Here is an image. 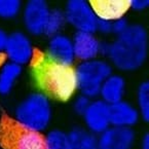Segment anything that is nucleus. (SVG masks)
I'll return each instance as SVG.
<instances>
[{
	"label": "nucleus",
	"mask_w": 149,
	"mask_h": 149,
	"mask_svg": "<svg viewBox=\"0 0 149 149\" xmlns=\"http://www.w3.org/2000/svg\"><path fill=\"white\" fill-rule=\"evenodd\" d=\"M97 31L103 33V34H110V33H112V22L105 20H99L98 19Z\"/></svg>",
	"instance_id": "25"
},
{
	"label": "nucleus",
	"mask_w": 149,
	"mask_h": 149,
	"mask_svg": "<svg viewBox=\"0 0 149 149\" xmlns=\"http://www.w3.org/2000/svg\"><path fill=\"white\" fill-rule=\"evenodd\" d=\"M148 54V35L140 24L129 25L127 30L108 43L107 56L111 66L123 72H132L141 68Z\"/></svg>",
	"instance_id": "2"
},
{
	"label": "nucleus",
	"mask_w": 149,
	"mask_h": 149,
	"mask_svg": "<svg viewBox=\"0 0 149 149\" xmlns=\"http://www.w3.org/2000/svg\"><path fill=\"white\" fill-rule=\"evenodd\" d=\"M75 58L81 62L97 59L100 55L101 42L94 33L76 32L72 38Z\"/></svg>",
	"instance_id": "14"
},
{
	"label": "nucleus",
	"mask_w": 149,
	"mask_h": 149,
	"mask_svg": "<svg viewBox=\"0 0 149 149\" xmlns=\"http://www.w3.org/2000/svg\"><path fill=\"white\" fill-rule=\"evenodd\" d=\"M22 10V2L19 0H0V19L13 20Z\"/></svg>",
	"instance_id": "20"
},
{
	"label": "nucleus",
	"mask_w": 149,
	"mask_h": 149,
	"mask_svg": "<svg viewBox=\"0 0 149 149\" xmlns=\"http://www.w3.org/2000/svg\"><path fill=\"white\" fill-rule=\"evenodd\" d=\"M64 13L66 22L77 32L95 33L97 31L98 18L88 1L70 0L66 3Z\"/></svg>",
	"instance_id": "6"
},
{
	"label": "nucleus",
	"mask_w": 149,
	"mask_h": 149,
	"mask_svg": "<svg viewBox=\"0 0 149 149\" xmlns=\"http://www.w3.org/2000/svg\"><path fill=\"white\" fill-rule=\"evenodd\" d=\"M22 74V66L11 62L3 64L0 68V95L7 96L11 93L15 82Z\"/></svg>",
	"instance_id": "17"
},
{
	"label": "nucleus",
	"mask_w": 149,
	"mask_h": 149,
	"mask_svg": "<svg viewBox=\"0 0 149 149\" xmlns=\"http://www.w3.org/2000/svg\"><path fill=\"white\" fill-rule=\"evenodd\" d=\"M34 52L31 39L24 32L15 31L7 35L3 53L9 62L20 66L31 63Z\"/></svg>",
	"instance_id": "7"
},
{
	"label": "nucleus",
	"mask_w": 149,
	"mask_h": 149,
	"mask_svg": "<svg viewBox=\"0 0 149 149\" xmlns=\"http://www.w3.org/2000/svg\"><path fill=\"white\" fill-rule=\"evenodd\" d=\"M137 105L140 117L144 121L149 120V84L141 82L137 90Z\"/></svg>",
	"instance_id": "19"
},
{
	"label": "nucleus",
	"mask_w": 149,
	"mask_h": 149,
	"mask_svg": "<svg viewBox=\"0 0 149 149\" xmlns=\"http://www.w3.org/2000/svg\"><path fill=\"white\" fill-rule=\"evenodd\" d=\"M31 67L36 84L45 96L66 102L77 91L74 68L57 63L44 52L35 49Z\"/></svg>",
	"instance_id": "1"
},
{
	"label": "nucleus",
	"mask_w": 149,
	"mask_h": 149,
	"mask_svg": "<svg viewBox=\"0 0 149 149\" xmlns=\"http://www.w3.org/2000/svg\"><path fill=\"white\" fill-rule=\"evenodd\" d=\"M1 149H45V136L27 129L13 117L2 115L0 118Z\"/></svg>",
	"instance_id": "4"
},
{
	"label": "nucleus",
	"mask_w": 149,
	"mask_h": 149,
	"mask_svg": "<svg viewBox=\"0 0 149 149\" xmlns=\"http://www.w3.org/2000/svg\"><path fill=\"white\" fill-rule=\"evenodd\" d=\"M74 71L77 91L93 99L99 96L102 84L112 74V66L105 60L94 59L81 62Z\"/></svg>",
	"instance_id": "5"
},
{
	"label": "nucleus",
	"mask_w": 149,
	"mask_h": 149,
	"mask_svg": "<svg viewBox=\"0 0 149 149\" xmlns=\"http://www.w3.org/2000/svg\"><path fill=\"white\" fill-rule=\"evenodd\" d=\"M91 101H92V99L88 98L84 95H79L78 97H76L75 100L73 101V110L75 111V113L82 116L88 109V107L90 106Z\"/></svg>",
	"instance_id": "22"
},
{
	"label": "nucleus",
	"mask_w": 149,
	"mask_h": 149,
	"mask_svg": "<svg viewBox=\"0 0 149 149\" xmlns=\"http://www.w3.org/2000/svg\"><path fill=\"white\" fill-rule=\"evenodd\" d=\"M127 27H129V23L125 18L118 19V20L112 22V33L117 36L123 32H125Z\"/></svg>",
	"instance_id": "23"
},
{
	"label": "nucleus",
	"mask_w": 149,
	"mask_h": 149,
	"mask_svg": "<svg viewBox=\"0 0 149 149\" xmlns=\"http://www.w3.org/2000/svg\"><path fill=\"white\" fill-rule=\"evenodd\" d=\"M7 39V34L3 29L0 28V54H2V52L4 51L5 42Z\"/></svg>",
	"instance_id": "26"
},
{
	"label": "nucleus",
	"mask_w": 149,
	"mask_h": 149,
	"mask_svg": "<svg viewBox=\"0 0 149 149\" xmlns=\"http://www.w3.org/2000/svg\"><path fill=\"white\" fill-rule=\"evenodd\" d=\"M82 117L86 125V130L95 136H99L111 127L109 118V105L102 101L101 99L91 101L90 106Z\"/></svg>",
	"instance_id": "10"
},
{
	"label": "nucleus",
	"mask_w": 149,
	"mask_h": 149,
	"mask_svg": "<svg viewBox=\"0 0 149 149\" xmlns=\"http://www.w3.org/2000/svg\"><path fill=\"white\" fill-rule=\"evenodd\" d=\"M66 149H97V137L82 127H74L67 133Z\"/></svg>",
	"instance_id": "16"
},
{
	"label": "nucleus",
	"mask_w": 149,
	"mask_h": 149,
	"mask_svg": "<svg viewBox=\"0 0 149 149\" xmlns=\"http://www.w3.org/2000/svg\"><path fill=\"white\" fill-rule=\"evenodd\" d=\"M99 20L114 22L130 10V0H94L90 2Z\"/></svg>",
	"instance_id": "13"
},
{
	"label": "nucleus",
	"mask_w": 149,
	"mask_h": 149,
	"mask_svg": "<svg viewBox=\"0 0 149 149\" xmlns=\"http://www.w3.org/2000/svg\"><path fill=\"white\" fill-rule=\"evenodd\" d=\"M135 141L133 129L110 127L97 138V149H133Z\"/></svg>",
	"instance_id": "9"
},
{
	"label": "nucleus",
	"mask_w": 149,
	"mask_h": 149,
	"mask_svg": "<svg viewBox=\"0 0 149 149\" xmlns=\"http://www.w3.org/2000/svg\"><path fill=\"white\" fill-rule=\"evenodd\" d=\"M67 22H66L65 13H64L63 10H61L59 8L51 9L49 17H48L47 23H46L44 34L47 35L48 37L57 35V34L60 33V31L63 29L64 25Z\"/></svg>",
	"instance_id": "18"
},
{
	"label": "nucleus",
	"mask_w": 149,
	"mask_h": 149,
	"mask_svg": "<svg viewBox=\"0 0 149 149\" xmlns=\"http://www.w3.org/2000/svg\"><path fill=\"white\" fill-rule=\"evenodd\" d=\"M109 118L111 127L132 129L140 119V113L134 105L123 100L109 105Z\"/></svg>",
	"instance_id": "12"
},
{
	"label": "nucleus",
	"mask_w": 149,
	"mask_h": 149,
	"mask_svg": "<svg viewBox=\"0 0 149 149\" xmlns=\"http://www.w3.org/2000/svg\"><path fill=\"white\" fill-rule=\"evenodd\" d=\"M45 53L52 60L66 66H72L76 59L72 39L61 33L49 37Z\"/></svg>",
	"instance_id": "11"
},
{
	"label": "nucleus",
	"mask_w": 149,
	"mask_h": 149,
	"mask_svg": "<svg viewBox=\"0 0 149 149\" xmlns=\"http://www.w3.org/2000/svg\"><path fill=\"white\" fill-rule=\"evenodd\" d=\"M141 149H149V134L146 133L141 139Z\"/></svg>",
	"instance_id": "27"
},
{
	"label": "nucleus",
	"mask_w": 149,
	"mask_h": 149,
	"mask_svg": "<svg viewBox=\"0 0 149 149\" xmlns=\"http://www.w3.org/2000/svg\"><path fill=\"white\" fill-rule=\"evenodd\" d=\"M53 108L49 98L41 92L32 93L17 105L13 118L27 129L42 133L52 121Z\"/></svg>",
	"instance_id": "3"
},
{
	"label": "nucleus",
	"mask_w": 149,
	"mask_h": 149,
	"mask_svg": "<svg viewBox=\"0 0 149 149\" xmlns=\"http://www.w3.org/2000/svg\"><path fill=\"white\" fill-rule=\"evenodd\" d=\"M67 133L61 130H52L45 136V149H66Z\"/></svg>",
	"instance_id": "21"
},
{
	"label": "nucleus",
	"mask_w": 149,
	"mask_h": 149,
	"mask_svg": "<svg viewBox=\"0 0 149 149\" xmlns=\"http://www.w3.org/2000/svg\"><path fill=\"white\" fill-rule=\"evenodd\" d=\"M149 6V1L147 0H130V9L136 11L145 10Z\"/></svg>",
	"instance_id": "24"
},
{
	"label": "nucleus",
	"mask_w": 149,
	"mask_h": 149,
	"mask_svg": "<svg viewBox=\"0 0 149 149\" xmlns=\"http://www.w3.org/2000/svg\"><path fill=\"white\" fill-rule=\"evenodd\" d=\"M51 8L43 0H30L23 8V23L31 35L44 34Z\"/></svg>",
	"instance_id": "8"
},
{
	"label": "nucleus",
	"mask_w": 149,
	"mask_h": 149,
	"mask_svg": "<svg viewBox=\"0 0 149 149\" xmlns=\"http://www.w3.org/2000/svg\"><path fill=\"white\" fill-rule=\"evenodd\" d=\"M125 94V79L121 75L112 73L102 84L99 96L107 105H112L123 101Z\"/></svg>",
	"instance_id": "15"
}]
</instances>
